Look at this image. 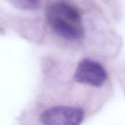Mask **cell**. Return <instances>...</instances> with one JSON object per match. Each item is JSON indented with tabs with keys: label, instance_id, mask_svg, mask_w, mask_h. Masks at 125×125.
<instances>
[{
	"label": "cell",
	"instance_id": "2",
	"mask_svg": "<svg viewBox=\"0 0 125 125\" xmlns=\"http://www.w3.org/2000/svg\"><path fill=\"white\" fill-rule=\"evenodd\" d=\"M73 79L78 83L99 88L106 82L108 73L100 62L86 57L78 62Z\"/></svg>",
	"mask_w": 125,
	"mask_h": 125
},
{
	"label": "cell",
	"instance_id": "3",
	"mask_svg": "<svg viewBox=\"0 0 125 125\" xmlns=\"http://www.w3.org/2000/svg\"><path fill=\"white\" fill-rule=\"evenodd\" d=\"M85 118L83 109L70 105H56L51 107L40 115V121L47 125H78Z\"/></svg>",
	"mask_w": 125,
	"mask_h": 125
},
{
	"label": "cell",
	"instance_id": "4",
	"mask_svg": "<svg viewBox=\"0 0 125 125\" xmlns=\"http://www.w3.org/2000/svg\"><path fill=\"white\" fill-rule=\"evenodd\" d=\"M18 8L24 10H35L40 7L42 0H12Z\"/></svg>",
	"mask_w": 125,
	"mask_h": 125
},
{
	"label": "cell",
	"instance_id": "1",
	"mask_svg": "<svg viewBox=\"0 0 125 125\" xmlns=\"http://www.w3.org/2000/svg\"><path fill=\"white\" fill-rule=\"evenodd\" d=\"M45 20L53 33L60 38L75 42L84 34L81 12L76 7L66 1L49 4L45 10Z\"/></svg>",
	"mask_w": 125,
	"mask_h": 125
}]
</instances>
